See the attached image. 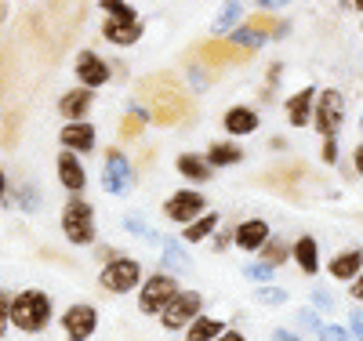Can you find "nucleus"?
<instances>
[{
	"instance_id": "obj_1",
	"label": "nucleus",
	"mask_w": 363,
	"mask_h": 341,
	"mask_svg": "<svg viewBox=\"0 0 363 341\" xmlns=\"http://www.w3.org/2000/svg\"><path fill=\"white\" fill-rule=\"evenodd\" d=\"M138 106L149 109V123H157V128H182L196 113L186 84L171 73H153L138 80Z\"/></svg>"
},
{
	"instance_id": "obj_2",
	"label": "nucleus",
	"mask_w": 363,
	"mask_h": 341,
	"mask_svg": "<svg viewBox=\"0 0 363 341\" xmlns=\"http://www.w3.org/2000/svg\"><path fill=\"white\" fill-rule=\"evenodd\" d=\"M55 320V301L48 291L40 287H26V291H15L11 298V327L22 330V334H44Z\"/></svg>"
},
{
	"instance_id": "obj_3",
	"label": "nucleus",
	"mask_w": 363,
	"mask_h": 341,
	"mask_svg": "<svg viewBox=\"0 0 363 341\" xmlns=\"http://www.w3.org/2000/svg\"><path fill=\"white\" fill-rule=\"evenodd\" d=\"M58 225H62V236L73 247H91L99 240V214L84 196H69L62 203V218H58Z\"/></svg>"
},
{
	"instance_id": "obj_4",
	"label": "nucleus",
	"mask_w": 363,
	"mask_h": 341,
	"mask_svg": "<svg viewBox=\"0 0 363 341\" xmlns=\"http://www.w3.org/2000/svg\"><path fill=\"white\" fill-rule=\"evenodd\" d=\"M193 62H200L203 69H211L215 77H222L225 69L233 66H244V62L255 58V51H244V47H236L229 37H211V40H200L189 55Z\"/></svg>"
},
{
	"instance_id": "obj_5",
	"label": "nucleus",
	"mask_w": 363,
	"mask_h": 341,
	"mask_svg": "<svg viewBox=\"0 0 363 341\" xmlns=\"http://www.w3.org/2000/svg\"><path fill=\"white\" fill-rule=\"evenodd\" d=\"M142 280H145L142 262L138 258H128V255H116L113 262H102V269H99V287L106 294H116V298L138 291Z\"/></svg>"
},
{
	"instance_id": "obj_6",
	"label": "nucleus",
	"mask_w": 363,
	"mask_h": 341,
	"mask_svg": "<svg viewBox=\"0 0 363 341\" xmlns=\"http://www.w3.org/2000/svg\"><path fill=\"white\" fill-rule=\"evenodd\" d=\"M182 284H178V276L174 272H153V276H145L142 287H138V313L142 316H157L178 298Z\"/></svg>"
},
{
	"instance_id": "obj_7",
	"label": "nucleus",
	"mask_w": 363,
	"mask_h": 341,
	"mask_svg": "<svg viewBox=\"0 0 363 341\" xmlns=\"http://www.w3.org/2000/svg\"><path fill=\"white\" fill-rule=\"evenodd\" d=\"M342 120H345V95H342V91H335V87H323L320 95H316V106H313L316 135H323V142H338Z\"/></svg>"
},
{
	"instance_id": "obj_8",
	"label": "nucleus",
	"mask_w": 363,
	"mask_h": 341,
	"mask_svg": "<svg viewBox=\"0 0 363 341\" xmlns=\"http://www.w3.org/2000/svg\"><path fill=\"white\" fill-rule=\"evenodd\" d=\"M99 323H102L99 305H91V301H73V305H66V313L58 316V327H62L66 341H91Z\"/></svg>"
},
{
	"instance_id": "obj_9",
	"label": "nucleus",
	"mask_w": 363,
	"mask_h": 341,
	"mask_svg": "<svg viewBox=\"0 0 363 341\" xmlns=\"http://www.w3.org/2000/svg\"><path fill=\"white\" fill-rule=\"evenodd\" d=\"M106 167H102V189L109 196H128L135 189V164L124 157V149L120 145H109L106 152Z\"/></svg>"
},
{
	"instance_id": "obj_10",
	"label": "nucleus",
	"mask_w": 363,
	"mask_h": 341,
	"mask_svg": "<svg viewBox=\"0 0 363 341\" xmlns=\"http://www.w3.org/2000/svg\"><path fill=\"white\" fill-rule=\"evenodd\" d=\"M200 316H203V294L200 291H178V298L160 313V327L171 334H186V327Z\"/></svg>"
},
{
	"instance_id": "obj_11",
	"label": "nucleus",
	"mask_w": 363,
	"mask_h": 341,
	"mask_svg": "<svg viewBox=\"0 0 363 341\" xmlns=\"http://www.w3.org/2000/svg\"><path fill=\"white\" fill-rule=\"evenodd\" d=\"M73 77H77V87L102 91L113 80V62L102 58L99 51H91V47H80L77 58H73Z\"/></svg>"
},
{
	"instance_id": "obj_12",
	"label": "nucleus",
	"mask_w": 363,
	"mask_h": 341,
	"mask_svg": "<svg viewBox=\"0 0 363 341\" xmlns=\"http://www.w3.org/2000/svg\"><path fill=\"white\" fill-rule=\"evenodd\" d=\"M200 214H207V196L200 189H178L164 200V218L174 222V225H193Z\"/></svg>"
},
{
	"instance_id": "obj_13",
	"label": "nucleus",
	"mask_w": 363,
	"mask_h": 341,
	"mask_svg": "<svg viewBox=\"0 0 363 341\" xmlns=\"http://www.w3.org/2000/svg\"><path fill=\"white\" fill-rule=\"evenodd\" d=\"M58 145L73 157H87V152L99 149V128L91 120L84 123H62V131H58Z\"/></svg>"
},
{
	"instance_id": "obj_14",
	"label": "nucleus",
	"mask_w": 363,
	"mask_h": 341,
	"mask_svg": "<svg viewBox=\"0 0 363 341\" xmlns=\"http://www.w3.org/2000/svg\"><path fill=\"white\" fill-rule=\"evenodd\" d=\"M55 178H58V185H62L69 196H80L87 189V167H84V160L73 157V152H66V149H58V157H55Z\"/></svg>"
},
{
	"instance_id": "obj_15",
	"label": "nucleus",
	"mask_w": 363,
	"mask_h": 341,
	"mask_svg": "<svg viewBox=\"0 0 363 341\" xmlns=\"http://www.w3.org/2000/svg\"><path fill=\"white\" fill-rule=\"evenodd\" d=\"M91 109H95V91H87V87H69L58 95V116L66 123H84Z\"/></svg>"
},
{
	"instance_id": "obj_16",
	"label": "nucleus",
	"mask_w": 363,
	"mask_h": 341,
	"mask_svg": "<svg viewBox=\"0 0 363 341\" xmlns=\"http://www.w3.org/2000/svg\"><path fill=\"white\" fill-rule=\"evenodd\" d=\"M145 33L142 18H102V40L113 44V47H135Z\"/></svg>"
},
{
	"instance_id": "obj_17",
	"label": "nucleus",
	"mask_w": 363,
	"mask_h": 341,
	"mask_svg": "<svg viewBox=\"0 0 363 341\" xmlns=\"http://www.w3.org/2000/svg\"><path fill=\"white\" fill-rule=\"evenodd\" d=\"M269 222L265 218H247V222H236L233 225V243L240 247V251H247V255H258L265 240H269Z\"/></svg>"
},
{
	"instance_id": "obj_18",
	"label": "nucleus",
	"mask_w": 363,
	"mask_h": 341,
	"mask_svg": "<svg viewBox=\"0 0 363 341\" xmlns=\"http://www.w3.org/2000/svg\"><path fill=\"white\" fill-rule=\"evenodd\" d=\"M316 87H298L294 95H287L284 102V116L291 128H306V123H313V106H316Z\"/></svg>"
},
{
	"instance_id": "obj_19",
	"label": "nucleus",
	"mask_w": 363,
	"mask_h": 341,
	"mask_svg": "<svg viewBox=\"0 0 363 341\" xmlns=\"http://www.w3.org/2000/svg\"><path fill=\"white\" fill-rule=\"evenodd\" d=\"M222 128H225V135L244 138V135H255L262 128V116H258L255 106H229L225 116H222Z\"/></svg>"
},
{
	"instance_id": "obj_20",
	"label": "nucleus",
	"mask_w": 363,
	"mask_h": 341,
	"mask_svg": "<svg viewBox=\"0 0 363 341\" xmlns=\"http://www.w3.org/2000/svg\"><path fill=\"white\" fill-rule=\"evenodd\" d=\"M203 160L211 164V171H218V167H236V164H244L247 160V152L240 142H211L207 152H203Z\"/></svg>"
},
{
	"instance_id": "obj_21",
	"label": "nucleus",
	"mask_w": 363,
	"mask_h": 341,
	"mask_svg": "<svg viewBox=\"0 0 363 341\" xmlns=\"http://www.w3.org/2000/svg\"><path fill=\"white\" fill-rule=\"evenodd\" d=\"M327 272L335 276V280H345V284H352L356 276L363 272V251H359V247H349V251L335 255V258L327 262Z\"/></svg>"
},
{
	"instance_id": "obj_22",
	"label": "nucleus",
	"mask_w": 363,
	"mask_h": 341,
	"mask_svg": "<svg viewBox=\"0 0 363 341\" xmlns=\"http://www.w3.org/2000/svg\"><path fill=\"white\" fill-rule=\"evenodd\" d=\"M174 171L186 178V181H193V185H203V181H211V164L203 160V152H178V160H174Z\"/></svg>"
},
{
	"instance_id": "obj_23",
	"label": "nucleus",
	"mask_w": 363,
	"mask_h": 341,
	"mask_svg": "<svg viewBox=\"0 0 363 341\" xmlns=\"http://www.w3.org/2000/svg\"><path fill=\"white\" fill-rule=\"evenodd\" d=\"M291 258L298 262V269L306 276H316L320 272V243H316V236H298L291 243Z\"/></svg>"
},
{
	"instance_id": "obj_24",
	"label": "nucleus",
	"mask_w": 363,
	"mask_h": 341,
	"mask_svg": "<svg viewBox=\"0 0 363 341\" xmlns=\"http://www.w3.org/2000/svg\"><path fill=\"white\" fill-rule=\"evenodd\" d=\"M145 128H149V109L145 106H131L124 116H120V123H116V135H120V142H138L142 135H145Z\"/></svg>"
},
{
	"instance_id": "obj_25",
	"label": "nucleus",
	"mask_w": 363,
	"mask_h": 341,
	"mask_svg": "<svg viewBox=\"0 0 363 341\" xmlns=\"http://www.w3.org/2000/svg\"><path fill=\"white\" fill-rule=\"evenodd\" d=\"M244 26L251 29L255 37H262V40H269V37H284V33H287V22H284V18H277L272 11H262V8H258Z\"/></svg>"
},
{
	"instance_id": "obj_26",
	"label": "nucleus",
	"mask_w": 363,
	"mask_h": 341,
	"mask_svg": "<svg viewBox=\"0 0 363 341\" xmlns=\"http://www.w3.org/2000/svg\"><path fill=\"white\" fill-rule=\"evenodd\" d=\"M218 229H222V214L218 211H207V214H200L193 225L182 229V240H186V243H203V240L215 236Z\"/></svg>"
},
{
	"instance_id": "obj_27",
	"label": "nucleus",
	"mask_w": 363,
	"mask_h": 341,
	"mask_svg": "<svg viewBox=\"0 0 363 341\" xmlns=\"http://www.w3.org/2000/svg\"><path fill=\"white\" fill-rule=\"evenodd\" d=\"M229 327H225V320H218V316H200V320H193L189 327H186V341H218L222 334H225Z\"/></svg>"
},
{
	"instance_id": "obj_28",
	"label": "nucleus",
	"mask_w": 363,
	"mask_h": 341,
	"mask_svg": "<svg viewBox=\"0 0 363 341\" xmlns=\"http://www.w3.org/2000/svg\"><path fill=\"white\" fill-rule=\"evenodd\" d=\"M258 262H262V265H269V269H280L284 262H291V247H287L280 236H269V240H265V247L258 251Z\"/></svg>"
},
{
	"instance_id": "obj_29",
	"label": "nucleus",
	"mask_w": 363,
	"mask_h": 341,
	"mask_svg": "<svg viewBox=\"0 0 363 341\" xmlns=\"http://www.w3.org/2000/svg\"><path fill=\"white\" fill-rule=\"evenodd\" d=\"M99 11L102 15H109V18H138V8L135 4H120V0H102V4H99Z\"/></svg>"
},
{
	"instance_id": "obj_30",
	"label": "nucleus",
	"mask_w": 363,
	"mask_h": 341,
	"mask_svg": "<svg viewBox=\"0 0 363 341\" xmlns=\"http://www.w3.org/2000/svg\"><path fill=\"white\" fill-rule=\"evenodd\" d=\"M164 262L171 269H189V255L178 247V240H164Z\"/></svg>"
},
{
	"instance_id": "obj_31",
	"label": "nucleus",
	"mask_w": 363,
	"mask_h": 341,
	"mask_svg": "<svg viewBox=\"0 0 363 341\" xmlns=\"http://www.w3.org/2000/svg\"><path fill=\"white\" fill-rule=\"evenodd\" d=\"M255 301H258V305H287L291 294H287L284 287H269V284H265V287L255 291Z\"/></svg>"
},
{
	"instance_id": "obj_32",
	"label": "nucleus",
	"mask_w": 363,
	"mask_h": 341,
	"mask_svg": "<svg viewBox=\"0 0 363 341\" xmlns=\"http://www.w3.org/2000/svg\"><path fill=\"white\" fill-rule=\"evenodd\" d=\"M240 15H244V8H240V4H225V8H222V15L215 18V29H218V33H225V29H236Z\"/></svg>"
},
{
	"instance_id": "obj_33",
	"label": "nucleus",
	"mask_w": 363,
	"mask_h": 341,
	"mask_svg": "<svg viewBox=\"0 0 363 341\" xmlns=\"http://www.w3.org/2000/svg\"><path fill=\"white\" fill-rule=\"evenodd\" d=\"M11 291L8 287H0V341L8 337V327H11Z\"/></svg>"
},
{
	"instance_id": "obj_34",
	"label": "nucleus",
	"mask_w": 363,
	"mask_h": 341,
	"mask_svg": "<svg viewBox=\"0 0 363 341\" xmlns=\"http://www.w3.org/2000/svg\"><path fill=\"white\" fill-rule=\"evenodd\" d=\"M280 73H284V66L272 62L269 73H265V84H262V99H272V91H277V84H280Z\"/></svg>"
},
{
	"instance_id": "obj_35",
	"label": "nucleus",
	"mask_w": 363,
	"mask_h": 341,
	"mask_svg": "<svg viewBox=\"0 0 363 341\" xmlns=\"http://www.w3.org/2000/svg\"><path fill=\"white\" fill-rule=\"evenodd\" d=\"M244 276L265 287V280H272V269H269V265H262V262H251V265H244Z\"/></svg>"
},
{
	"instance_id": "obj_36",
	"label": "nucleus",
	"mask_w": 363,
	"mask_h": 341,
	"mask_svg": "<svg viewBox=\"0 0 363 341\" xmlns=\"http://www.w3.org/2000/svg\"><path fill=\"white\" fill-rule=\"evenodd\" d=\"M320 341H349V330L338 323H327V327H320Z\"/></svg>"
},
{
	"instance_id": "obj_37",
	"label": "nucleus",
	"mask_w": 363,
	"mask_h": 341,
	"mask_svg": "<svg viewBox=\"0 0 363 341\" xmlns=\"http://www.w3.org/2000/svg\"><path fill=\"white\" fill-rule=\"evenodd\" d=\"M320 160L323 164H338V142H323L320 145Z\"/></svg>"
},
{
	"instance_id": "obj_38",
	"label": "nucleus",
	"mask_w": 363,
	"mask_h": 341,
	"mask_svg": "<svg viewBox=\"0 0 363 341\" xmlns=\"http://www.w3.org/2000/svg\"><path fill=\"white\" fill-rule=\"evenodd\" d=\"M349 323H352L356 341H363V308H352V313H349Z\"/></svg>"
},
{
	"instance_id": "obj_39",
	"label": "nucleus",
	"mask_w": 363,
	"mask_h": 341,
	"mask_svg": "<svg viewBox=\"0 0 363 341\" xmlns=\"http://www.w3.org/2000/svg\"><path fill=\"white\" fill-rule=\"evenodd\" d=\"M313 301H316V308H323V313H330V308H335V298H330L327 291H316Z\"/></svg>"
},
{
	"instance_id": "obj_40",
	"label": "nucleus",
	"mask_w": 363,
	"mask_h": 341,
	"mask_svg": "<svg viewBox=\"0 0 363 341\" xmlns=\"http://www.w3.org/2000/svg\"><path fill=\"white\" fill-rule=\"evenodd\" d=\"M298 320H301V327H313V330H320V320H316V313H313V308H301V313H298Z\"/></svg>"
},
{
	"instance_id": "obj_41",
	"label": "nucleus",
	"mask_w": 363,
	"mask_h": 341,
	"mask_svg": "<svg viewBox=\"0 0 363 341\" xmlns=\"http://www.w3.org/2000/svg\"><path fill=\"white\" fill-rule=\"evenodd\" d=\"M229 240H233V229H218V233H215V251H218V255L229 247Z\"/></svg>"
},
{
	"instance_id": "obj_42",
	"label": "nucleus",
	"mask_w": 363,
	"mask_h": 341,
	"mask_svg": "<svg viewBox=\"0 0 363 341\" xmlns=\"http://www.w3.org/2000/svg\"><path fill=\"white\" fill-rule=\"evenodd\" d=\"M8 193H11V181H8V171L0 167V207L8 203Z\"/></svg>"
},
{
	"instance_id": "obj_43",
	"label": "nucleus",
	"mask_w": 363,
	"mask_h": 341,
	"mask_svg": "<svg viewBox=\"0 0 363 341\" xmlns=\"http://www.w3.org/2000/svg\"><path fill=\"white\" fill-rule=\"evenodd\" d=\"M349 294H352V301H363V272H359L356 280L349 284Z\"/></svg>"
},
{
	"instance_id": "obj_44",
	"label": "nucleus",
	"mask_w": 363,
	"mask_h": 341,
	"mask_svg": "<svg viewBox=\"0 0 363 341\" xmlns=\"http://www.w3.org/2000/svg\"><path fill=\"white\" fill-rule=\"evenodd\" d=\"M272 337H277V341H301L294 330H287V327H277V330H272Z\"/></svg>"
},
{
	"instance_id": "obj_45",
	"label": "nucleus",
	"mask_w": 363,
	"mask_h": 341,
	"mask_svg": "<svg viewBox=\"0 0 363 341\" xmlns=\"http://www.w3.org/2000/svg\"><path fill=\"white\" fill-rule=\"evenodd\" d=\"M352 164H356V174H363V142H359L356 152H352Z\"/></svg>"
},
{
	"instance_id": "obj_46",
	"label": "nucleus",
	"mask_w": 363,
	"mask_h": 341,
	"mask_svg": "<svg viewBox=\"0 0 363 341\" xmlns=\"http://www.w3.org/2000/svg\"><path fill=\"white\" fill-rule=\"evenodd\" d=\"M218 341H247V337H244V330H225Z\"/></svg>"
},
{
	"instance_id": "obj_47",
	"label": "nucleus",
	"mask_w": 363,
	"mask_h": 341,
	"mask_svg": "<svg viewBox=\"0 0 363 341\" xmlns=\"http://www.w3.org/2000/svg\"><path fill=\"white\" fill-rule=\"evenodd\" d=\"M352 8H356V11H363V0H356V4H352Z\"/></svg>"
}]
</instances>
